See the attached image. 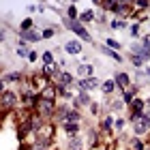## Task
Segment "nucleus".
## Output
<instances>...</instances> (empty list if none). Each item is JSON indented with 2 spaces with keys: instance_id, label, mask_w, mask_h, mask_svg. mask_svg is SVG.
Returning <instances> with one entry per match:
<instances>
[{
  "instance_id": "19",
  "label": "nucleus",
  "mask_w": 150,
  "mask_h": 150,
  "mask_svg": "<svg viewBox=\"0 0 150 150\" xmlns=\"http://www.w3.org/2000/svg\"><path fill=\"white\" fill-rule=\"evenodd\" d=\"M30 28H32V19H24V22H22V30L28 32Z\"/></svg>"
},
{
  "instance_id": "17",
  "label": "nucleus",
  "mask_w": 150,
  "mask_h": 150,
  "mask_svg": "<svg viewBox=\"0 0 150 150\" xmlns=\"http://www.w3.org/2000/svg\"><path fill=\"white\" fill-rule=\"evenodd\" d=\"M101 50H103V52L107 54V56H112V58L116 60V62H120V60H122V56H118V52H112L110 47H101Z\"/></svg>"
},
{
  "instance_id": "3",
  "label": "nucleus",
  "mask_w": 150,
  "mask_h": 150,
  "mask_svg": "<svg viewBox=\"0 0 150 150\" xmlns=\"http://www.w3.org/2000/svg\"><path fill=\"white\" fill-rule=\"evenodd\" d=\"M37 137L41 139V142H52V137H54V125H43L41 129H37Z\"/></svg>"
},
{
  "instance_id": "24",
  "label": "nucleus",
  "mask_w": 150,
  "mask_h": 150,
  "mask_svg": "<svg viewBox=\"0 0 150 150\" xmlns=\"http://www.w3.org/2000/svg\"><path fill=\"white\" fill-rule=\"evenodd\" d=\"M144 110V103L142 101H133V112H142Z\"/></svg>"
},
{
  "instance_id": "10",
  "label": "nucleus",
  "mask_w": 150,
  "mask_h": 150,
  "mask_svg": "<svg viewBox=\"0 0 150 150\" xmlns=\"http://www.w3.org/2000/svg\"><path fill=\"white\" fill-rule=\"evenodd\" d=\"M56 77H58V84H60V86H67V84H71V75H69V73H64V71L56 73Z\"/></svg>"
},
{
  "instance_id": "1",
  "label": "nucleus",
  "mask_w": 150,
  "mask_h": 150,
  "mask_svg": "<svg viewBox=\"0 0 150 150\" xmlns=\"http://www.w3.org/2000/svg\"><path fill=\"white\" fill-rule=\"evenodd\" d=\"M37 114L41 116V118H47V116H52L54 112H56V105H54V101H50V99H43V97H39V101H37Z\"/></svg>"
},
{
  "instance_id": "27",
  "label": "nucleus",
  "mask_w": 150,
  "mask_h": 150,
  "mask_svg": "<svg viewBox=\"0 0 150 150\" xmlns=\"http://www.w3.org/2000/svg\"><path fill=\"white\" fill-rule=\"evenodd\" d=\"M133 150H144V144L139 139H133Z\"/></svg>"
},
{
  "instance_id": "25",
  "label": "nucleus",
  "mask_w": 150,
  "mask_h": 150,
  "mask_svg": "<svg viewBox=\"0 0 150 150\" xmlns=\"http://www.w3.org/2000/svg\"><path fill=\"white\" fill-rule=\"evenodd\" d=\"M142 47H144L146 52H150V37H144V41H142Z\"/></svg>"
},
{
  "instance_id": "13",
  "label": "nucleus",
  "mask_w": 150,
  "mask_h": 150,
  "mask_svg": "<svg viewBox=\"0 0 150 150\" xmlns=\"http://www.w3.org/2000/svg\"><path fill=\"white\" fill-rule=\"evenodd\" d=\"M88 103H90L88 94H86V92H79V94H77V99H75V105H88Z\"/></svg>"
},
{
  "instance_id": "12",
  "label": "nucleus",
  "mask_w": 150,
  "mask_h": 150,
  "mask_svg": "<svg viewBox=\"0 0 150 150\" xmlns=\"http://www.w3.org/2000/svg\"><path fill=\"white\" fill-rule=\"evenodd\" d=\"M54 94H56V92H54V88H52V86H45L43 90H41V97H43V99L54 101Z\"/></svg>"
},
{
  "instance_id": "20",
  "label": "nucleus",
  "mask_w": 150,
  "mask_h": 150,
  "mask_svg": "<svg viewBox=\"0 0 150 150\" xmlns=\"http://www.w3.org/2000/svg\"><path fill=\"white\" fill-rule=\"evenodd\" d=\"M43 60H45L47 64H52L54 62V54L52 52H43Z\"/></svg>"
},
{
  "instance_id": "9",
  "label": "nucleus",
  "mask_w": 150,
  "mask_h": 150,
  "mask_svg": "<svg viewBox=\"0 0 150 150\" xmlns=\"http://www.w3.org/2000/svg\"><path fill=\"white\" fill-rule=\"evenodd\" d=\"M64 50L69 52V54H79L81 52V45L77 43V41H69V43L64 45Z\"/></svg>"
},
{
  "instance_id": "6",
  "label": "nucleus",
  "mask_w": 150,
  "mask_h": 150,
  "mask_svg": "<svg viewBox=\"0 0 150 150\" xmlns=\"http://www.w3.org/2000/svg\"><path fill=\"white\" fill-rule=\"evenodd\" d=\"M148 129H150V116H144V118L139 120V125L135 127V133H144Z\"/></svg>"
},
{
  "instance_id": "2",
  "label": "nucleus",
  "mask_w": 150,
  "mask_h": 150,
  "mask_svg": "<svg viewBox=\"0 0 150 150\" xmlns=\"http://www.w3.org/2000/svg\"><path fill=\"white\" fill-rule=\"evenodd\" d=\"M64 24H67V28H71V30H73L79 39H84V41H92V39H90V35H88V32L84 30V26H81L79 22H73V19H64Z\"/></svg>"
},
{
  "instance_id": "15",
  "label": "nucleus",
  "mask_w": 150,
  "mask_h": 150,
  "mask_svg": "<svg viewBox=\"0 0 150 150\" xmlns=\"http://www.w3.org/2000/svg\"><path fill=\"white\" fill-rule=\"evenodd\" d=\"M64 131L67 133H75V131H79V125L77 122H64Z\"/></svg>"
},
{
  "instance_id": "5",
  "label": "nucleus",
  "mask_w": 150,
  "mask_h": 150,
  "mask_svg": "<svg viewBox=\"0 0 150 150\" xmlns=\"http://www.w3.org/2000/svg\"><path fill=\"white\" fill-rule=\"evenodd\" d=\"M2 107H15V97L6 90H2Z\"/></svg>"
},
{
  "instance_id": "29",
  "label": "nucleus",
  "mask_w": 150,
  "mask_h": 150,
  "mask_svg": "<svg viewBox=\"0 0 150 150\" xmlns=\"http://www.w3.org/2000/svg\"><path fill=\"white\" fill-rule=\"evenodd\" d=\"M135 4H137L139 9H146V6H148L150 2H146V0H137V2H135Z\"/></svg>"
},
{
  "instance_id": "7",
  "label": "nucleus",
  "mask_w": 150,
  "mask_h": 150,
  "mask_svg": "<svg viewBox=\"0 0 150 150\" xmlns=\"http://www.w3.org/2000/svg\"><path fill=\"white\" fill-rule=\"evenodd\" d=\"M97 77H88V79H81L79 81V88H84V90H88V88H97Z\"/></svg>"
},
{
  "instance_id": "8",
  "label": "nucleus",
  "mask_w": 150,
  "mask_h": 150,
  "mask_svg": "<svg viewBox=\"0 0 150 150\" xmlns=\"http://www.w3.org/2000/svg\"><path fill=\"white\" fill-rule=\"evenodd\" d=\"M43 37V35H39V32L35 30H28V32H24V41H28V43H37V41Z\"/></svg>"
},
{
  "instance_id": "30",
  "label": "nucleus",
  "mask_w": 150,
  "mask_h": 150,
  "mask_svg": "<svg viewBox=\"0 0 150 150\" xmlns=\"http://www.w3.org/2000/svg\"><path fill=\"white\" fill-rule=\"evenodd\" d=\"M112 125H114V122H112V118H105V122H103V127H105V129H112Z\"/></svg>"
},
{
  "instance_id": "22",
  "label": "nucleus",
  "mask_w": 150,
  "mask_h": 150,
  "mask_svg": "<svg viewBox=\"0 0 150 150\" xmlns=\"http://www.w3.org/2000/svg\"><path fill=\"white\" fill-rule=\"evenodd\" d=\"M92 17H94V13H92V11H86V13H81V19H84V22H90Z\"/></svg>"
},
{
  "instance_id": "32",
  "label": "nucleus",
  "mask_w": 150,
  "mask_h": 150,
  "mask_svg": "<svg viewBox=\"0 0 150 150\" xmlns=\"http://www.w3.org/2000/svg\"><path fill=\"white\" fill-rule=\"evenodd\" d=\"M9 79H11V81H15V79H19V73H11V75H9Z\"/></svg>"
},
{
  "instance_id": "16",
  "label": "nucleus",
  "mask_w": 150,
  "mask_h": 150,
  "mask_svg": "<svg viewBox=\"0 0 150 150\" xmlns=\"http://www.w3.org/2000/svg\"><path fill=\"white\" fill-rule=\"evenodd\" d=\"M114 88H116V81L107 79L105 84H103V92H105V94H110V92H114Z\"/></svg>"
},
{
  "instance_id": "21",
  "label": "nucleus",
  "mask_w": 150,
  "mask_h": 150,
  "mask_svg": "<svg viewBox=\"0 0 150 150\" xmlns=\"http://www.w3.org/2000/svg\"><path fill=\"white\" fill-rule=\"evenodd\" d=\"M133 97H135V90H133V88H131V90L127 88V90H125V101H133Z\"/></svg>"
},
{
  "instance_id": "34",
  "label": "nucleus",
  "mask_w": 150,
  "mask_h": 150,
  "mask_svg": "<svg viewBox=\"0 0 150 150\" xmlns=\"http://www.w3.org/2000/svg\"><path fill=\"white\" fill-rule=\"evenodd\" d=\"M28 60H30V62H35V60H37V54H35V52H30V56H28Z\"/></svg>"
},
{
  "instance_id": "23",
  "label": "nucleus",
  "mask_w": 150,
  "mask_h": 150,
  "mask_svg": "<svg viewBox=\"0 0 150 150\" xmlns=\"http://www.w3.org/2000/svg\"><path fill=\"white\" fill-rule=\"evenodd\" d=\"M107 47H110V50H118V47H120V43H118V41H112V39H107Z\"/></svg>"
},
{
  "instance_id": "35",
  "label": "nucleus",
  "mask_w": 150,
  "mask_h": 150,
  "mask_svg": "<svg viewBox=\"0 0 150 150\" xmlns=\"http://www.w3.org/2000/svg\"><path fill=\"white\" fill-rule=\"evenodd\" d=\"M146 73H148V77H150V69H148V71H146Z\"/></svg>"
},
{
  "instance_id": "4",
  "label": "nucleus",
  "mask_w": 150,
  "mask_h": 150,
  "mask_svg": "<svg viewBox=\"0 0 150 150\" xmlns=\"http://www.w3.org/2000/svg\"><path fill=\"white\" fill-rule=\"evenodd\" d=\"M77 75H81V77H92V75H94V69H92V67L90 64H79L77 67Z\"/></svg>"
},
{
  "instance_id": "14",
  "label": "nucleus",
  "mask_w": 150,
  "mask_h": 150,
  "mask_svg": "<svg viewBox=\"0 0 150 150\" xmlns=\"http://www.w3.org/2000/svg\"><path fill=\"white\" fill-rule=\"evenodd\" d=\"M116 84H120L122 88H129V77L125 73H118V77H116Z\"/></svg>"
},
{
  "instance_id": "11",
  "label": "nucleus",
  "mask_w": 150,
  "mask_h": 150,
  "mask_svg": "<svg viewBox=\"0 0 150 150\" xmlns=\"http://www.w3.org/2000/svg\"><path fill=\"white\" fill-rule=\"evenodd\" d=\"M62 122H79V112L77 110H69V114L64 116Z\"/></svg>"
},
{
  "instance_id": "31",
  "label": "nucleus",
  "mask_w": 150,
  "mask_h": 150,
  "mask_svg": "<svg viewBox=\"0 0 150 150\" xmlns=\"http://www.w3.org/2000/svg\"><path fill=\"white\" fill-rule=\"evenodd\" d=\"M112 28H125V24L122 22H112Z\"/></svg>"
},
{
  "instance_id": "18",
  "label": "nucleus",
  "mask_w": 150,
  "mask_h": 150,
  "mask_svg": "<svg viewBox=\"0 0 150 150\" xmlns=\"http://www.w3.org/2000/svg\"><path fill=\"white\" fill-rule=\"evenodd\" d=\"M69 148H71V150H81V142H79L77 137H71V142H69Z\"/></svg>"
},
{
  "instance_id": "33",
  "label": "nucleus",
  "mask_w": 150,
  "mask_h": 150,
  "mask_svg": "<svg viewBox=\"0 0 150 150\" xmlns=\"http://www.w3.org/2000/svg\"><path fill=\"white\" fill-rule=\"evenodd\" d=\"M90 112H92V114H97V112H99V105H97V103H92V105H90Z\"/></svg>"
},
{
  "instance_id": "28",
  "label": "nucleus",
  "mask_w": 150,
  "mask_h": 150,
  "mask_svg": "<svg viewBox=\"0 0 150 150\" xmlns=\"http://www.w3.org/2000/svg\"><path fill=\"white\" fill-rule=\"evenodd\" d=\"M75 15H77V9H75V6H73V4H71V6H69V17H71V19H73V17H75Z\"/></svg>"
},
{
  "instance_id": "26",
  "label": "nucleus",
  "mask_w": 150,
  "mask_h": 150,
  "mask_svg": "<svg viewBox=\"0 0 150 150\" xmlns=\"http://www.w3.org/2000/svg\"><path fill=\"white\" fill-rule=\"evenodd\" d=\"M112 110H114V112H120V110H122V101H114V103H112Z\"/></svg>"
}]
</instances>
